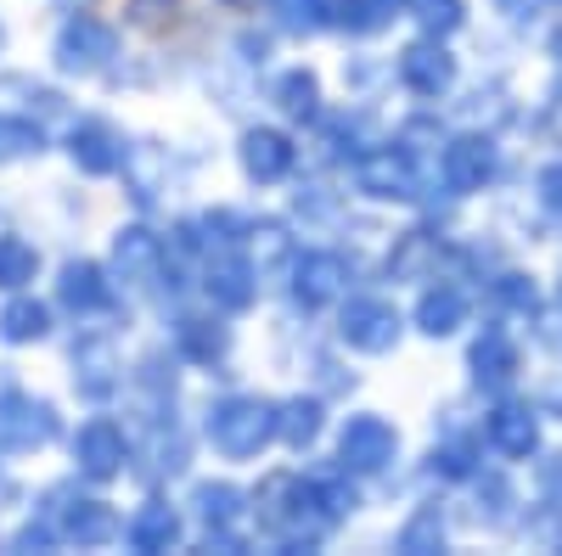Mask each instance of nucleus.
<instances>
[{
    "mask_svg": "<svg viewBox=\"0 0 562 556\" xmlns=\"http://www.w3.org/2000/svg\"><path fill=\"white\" fill-rule=\"evenodd\" d=\"M355 192L366 203H416L422 197V174H416V152L405 141H378L366 147L355 163Z\"/></svg>",
    "mask_w": 562,
    "mask_h": 556,
    "instance_id": "obj_19",
    "label": "nucleus"
},
{
    "mask_svg": "<svg viewBox=\"0 0 562 556\" xmlns=\"http://www.w3.org/2000/svg\"><path fill=\"white\" fill-rule=\"evenodd\" d=\"M405 18H416V29H422V34L450 39V34L467 23V0H411Z\"/></svg>",
    "mask_w": 562,
    "mask_h": 556,
    "instance_id": "obj_36",
    "label": "nucleus"
},
{
    "mask_svg": "<svg viewBox=\"0 0 562 556\" xmlns=\"http://www.w3.org/2000/svg\"><path fill=\"white\" fill-rule=\"evenodd\" d=\"M495 169H501V147L490 141V135H479V129L450 135L445 152H439V174H445V185H450L456 197L484 192V185L495 180Z\"/></svg>",
    "mask_w": 562,
    "mask_h": 556,
    "instance_id": "obj_22",
    "label": "nucleus"
},
{
    "mask_svg": "<svg viewBox=\"0 0 562 556\" xmlns=\"http://www.w3.org/2000/svg\"><path fill=\"white\" fill-rule=\"evenodd\" d=\"M164 343L180 354L186 371H203V377H220L237 354V327L231 315L209 309L203 298H180L164 309Z\"/></svg>",
    "mask_w": 562,
    "mask_h": 556,
    "instance_id": "obj_11",
    "label": "nucleus"
},
{
    "mask_svg": "<svg viewBox=\"0 0 562 556\" xmlns=\"http://www.w3.org/2000/svg\"><path fill=\"white\" fill-rule=\"evenodd\" d=\"M34 506L52 518L63 551H108V545H119L124 506H119L108 489L85 484V478H74V473L57 478V484H40V489H34Z\"/></svg>",
    "mask_w": 562,
    "mask_h": 556,
    "instance_id": "obj_7",
    "label": "nucleus"
},
{
    "mask_svg": "<svg viewBox=\"0 0 562 556\" xmlns=\"http://www.w3.org/2000/svg\"><path fill=\"white\" fill-rule=\"evenodd\" d=\"M394 79H400L405 97H416V102L450 97V90H456V57H450V45L434 39V34L411 39L405 52H400V63H394Z\"/></svg>",
    "mask_w": 562,
    "mask_h": 556,
    "instance_id": "obj_20",
    "label": "nucleus"
},
{
    "mask_svg": "<svg viewBox=\"0 0 562 556\" xmlns=\"http://www.w3.org/2000/svg\"><path fill=\"white\" fill-rule=\"evenodd\" d=\"M198 444L225 467H259L276 450V399L259 388H220L198 410Z\"/></svg>",
    "mask_w": 562,
    "mask_h": 556,
    "instance_id": "obj_2",
    "label": "nucleus"
},
{
    "mask_svg": "<svg viewBox=\"0 0 562 556\" xmlns=\"http://www.w3.org/2000/svg\"><path fill=\"white\" fill-rule=\"evenodd\" d=\"M281 293H288V309L315 320L333 315L349 293H355V259L344 248H321V242H299L293 259L281 264Z\"/></svg>",
    "mask_w": 562,
    "mask_h": 556,
    "instance_id": "obj_10",
    "label": "nucleus"
},
{
    "mask_svg": "<svg viewBox=\"0 0 562 556\" xmlns=\"http://www.w3.org/2000/svg\"><path fill=\"white\" fill-rule=\"evenodd\" d=\"M265 102L281 124H293V129H310L321 113H326V84L310 63H288V68H276L265 79Z\"/></svg>",
    "mask_w": 562,
    "mask_h": 556,
    "instance_id": "obj_21",
    "label": "nucleus"
},
{
    "mask_svg": "<svg viewBox=\"0 0 562 556\" xmlns=\"http://www.w3.org/2000/svg\"><path fill=\"white\" fill-rule=\"evenodd\" d=\"M130 141H135V135L119 118H108V113H79L74 107L57 124V158L79 180H119V169L130 158Z\"/></svg>",
    "mask_w": 562,
    "mask_h": 556,
    "instance_id": "obj_12",
    "label": "nucleus"
},
{
    "mask_svg": "<svg viewBox=\"0 0 562 556\" xmlns=\"http://www.w3.org/2000/svg\"><path fill=\"white\" fill-rule=\"evenodd\" d=\"M52 152H57V124H45L29 107L0 102V174H7V169H29V163L52 158Z\"/></svg>",
    "mask_w": 562,
    "mask_h": 556,
    "instance_id": "obj_24",
    "label": "nucleus"
},
{
    "mask_svg": "<svg viewBox=\"0 0 562 556\" xmlns=\"http://www.w3.org/2000/svg\"><path fill=\"white\" fill-rule=\"evenodd\" d=\"M192 298H203L209 309H220L231 320H243L265 298V270L254 264L248 248H209L192 270Z\"/></svg>",
    "mask_w": 562,
    "mask_h": 556,
    "instance_id": "obj_13",
    "label": "nucleus"
},
{
    "mask_svg": "<svg viewBox=\"0 0 562 556\" xmlns=\"http://www.w3.org/2000/svg\"><path fill=\"white\" fill-rule=\"evenodd\" d=\"M434 253H439V242L428 230H405L389 248V275L394 282H434Z\"/></svg>",
    "mask_w": 562,
    "mask_h": 556,
    "instance_id": "obj_35",
    "label": "nucleus"
},
{
    "mask_svg": "<svg viewBox=\"0 0 562 556\" xmlns=\"http://www.w3.org/2000/svg\"><path fill=\"white\" fill-rule=\"evenodd\" d=\"M333 433V410H326V394H288L276 399V450L288 455H315V444Z\"/></svg>",
    "mask_w": 562,
    "mask_h": 556,
    "instance_id": "obj_23",
    "label": "nucleus"
},
{
    "mask_svg": "<svg viewBox=\"0 0 562 556\" xmlns=\"http://www.w3.org/2000/svg\"><path fill=\"white\" fill-rule=\"evenodd\" d=\"M63 309L52 304L45 287L29 293H7L0 298V354H34V349H52L63 338Z\"/></svg>",
    "mask_w": 562,
    "mask_h": 556,
    "instance_id": "obj_18",
    "label": "nucleus"
},
{
    "mask_svg": "<svg viewBox=\"0 0 562 556\" xmlns=\"http://www.w3.org/2000/svg\"><path fill=\"white\" fill-rule=\"evenodd\" d=\"M119 545L130 556H169V551H186L192 545V518H186V500L169 495V489H147L130 512H124V529H119Z\"/></svg>",
    "mask_w": 562,
    "mask_h": 556,
    "instance_id": "obj_17",
    "label": "nucleus"
},
{
    "mask_svg": "<svg viewBox=\"0 0 562 556\" xmlns=\"http://www.w3.org/2000/svg\"><path fill=\"white\" fill-rule=\"evenodd\" d=\"M231 158H237V174L254 185V192H276V185H288V180L299 174L304 147H299L293 124L259 118V124H243V129H237V147H231Z\"/></svg>",
    "mask_w": 562,
    "mask_h": 556,
    "instance_id": "obj_14",
    "label": "nucleus"
},
{
    "mask_svg": "<svg viewBox=\"0 0 562 556\" xmlns=\"http://www.w3.org/2000/svg\"><path fill=\"white\" fill-rule=\"evenodd\" d=\"M333 338L344 354H360V360H383L400 349L405 338V315L394 309V298L383 293H349L338 309H333Z\"/></svg>",
    "mask_w": 562,
    "mask_h": 556,
    "instance_id": "obj_15",
    "label": "nucleus"
},
{
    "mask_svg": "<svg viewBox=\"0 0 562 556\" xmlns=\"http://www.w3.org/2000/svg\"><path fill=\"white\" fill-rule=\"evenodd\" d=\"M0 102H12V107H29L40 113L45 124H63L79 102L68 97V84L45 68V73H23V68H7L0 63Z\"/></svg>",
    "mask_w": 562,
    "mask_h": 556,
    "instance_id": "obj_26",
    "label": "nucleus"
},
{
    "mask_svg": "<svg viewBox=\"0 0 562 556\" xmlns=\"http://www.w3.org/2000/svg\"><path fill=\"white\" fill-rule=\"evenodd\" d=\"M214 7H220V12H254L259 0H214Z\"/></svg>",
    "mask_w": 562,
    "mask_h": 556,
    "instance_id": "obj_42",
    "label": "nucleus"
},
{
    "mask_svg": "<svg viewBox=\"0 0 562 556\" xmlns=\"http://www.w3.org/2000/svg\"><path fill=\"white\" fill-rule=\"evenodd\" d=\"M551 63H557V68H562V23H557V29H551Z\"/></svg>",
    "mask_w": 562,
    "mask_h": 556,
    "instance_id": "obj_43",
    "label": "nucleus"
},
{
    "mask_svg": "<svg viewBox=\"0 0 562 556\" xmlns=\"http://www.w3.org/2000/svg\"><path fill=\"white\" fill-rule=\"evenodd\" d=\"M124 57V23L97 12V7H63L52 23V39H45V68H52L63 84H97L119 68Z\"/></svg>",
    "mask_w": 562,
    "mask_h": 556,
    "instance_id": "obj_3",
    "label": "nucleus"
},
{
    "mask_svg": "<svg viewBox=\"0 0 562 556\" xmlns=\"http://www.w3.org/2000/svg\"><path fill=\"white\" fill-rule=\"evenodd\" d=\"M467 309H473V304H467V293L461 287H450V282H428V287H422L416 293V309H411V327L422 332V338H456L461 327H467Z\"/></svg>",
    "mask_w": 562,
    "mask_h": 556,
    "instance_id": "obj_28",
    "label": "nucleus"
},
{
    "mask_svg": "<svg viewBox=\"0 0 562 556\" xmlns=\"http://www.w3.org/2000/svg\"><path fill=\"white\" fill-rule=\"evenodd\" d=\"M467 371H473L479 388H506L518 377V343H512L501 327H484L473 338V354H467Z\"/></svg>",
    "mask_w": 562,
    "mask_h": 556,
    "instance_id": "obj_30",
    "label": "nucleus"
},
{
    "mask_svg": "<svg viewBox=\"0 0 562 556\" xmlns=\"http://www.w3.org/2000/svg\"><path fill=\"white\" fill-rule=\"evenodd\" d=\"M45 293H52V304L63 309L68 327H119L135 309L130 293L119 287V275L108 270V259H97V253H63L45 270Z\"/></svg>",
    "mask_w": 562,
    "mask_h": 556,
    "instance_id": "obj_8",
    "label": "nucleus"
},
{
    "mask_svg": "<svg viewBox=\"0 0 562 556\" xmlns=\"http://www.w3.org/2000/svg\"><path fill=\"white\" fill-rule=\"evenodd\" d=\"M7 57H12V18L0 12V63H7Z\"/></svg>",
    "mask_w": 562,
    "mask_h": 556,
    "instance_id": "obj_41",
    "label": "nucleus"
},
{
    "mask_svg": "<svg viewBox=\"0 0 562 556\" xmlns=\"http://www.w3.org/2000/svg\"><path fill=\"white\" fill-rule=\"evenodd\" d=\"M535 484H540V495H546L551 506H562V450L540 461V473H535Z\"/></svg>",
    "mask_w": 562,
    "mask_h": 556,
    "instance_id": "obj_39",
    "label": "nucleus"
},
{
    "mask_svg": "<svg viewBox=\"0 0 562 556\" xmlns=\"http://www.w3.org/2000/svg\"><path fill=\"white\" fill-rule=\"evenodd\" d=\"M495 12H501L506 23H535V18L546 12V0H495Z\"/></svg>",
    "mask_w": 562,
    "mask_h": 556,
    "instance_id": "obj_40",
    "label": "nucleus"
},
{
    "mask_svg": "<svg viewBox=\"0 0 562 556\" xmlns=\"http://www.w3.org/2000/svg\"><path fill=\"white\" fill-rule=\"evenodd\" d=\"M259 18L276 39L333 34V0H259Z\"/></svg>",
    "mask_w": 562,
    "mask_h": 556,
    "instance_id": "obj_29",
    "label": "nucleus"
},
{
    "mask_svg": "<svg viewBox=\"0 0 562 556\" xmlns=\"http://www.w3.org/2000/svg\"><path fill=\"white\" fill-rule=\"evenodd\" d=\"M108 270L119 275V287L130 293V304H153L169 309L180 298H192V264H180L164 225H153V214H130L108 230Z\"/></svg>",
    "mask_w": 562,
    "mask_h": 556,
    "instance_id": "obj_1",
    "label": "nucleus"
},
{
    "mask_svg": "<svg viewBox=\"0 0 562 556\" xmlns=\"http://www.w3.org/2000/svg\"><path fill=\"white\" fill-rule=\"evenodd\" d=\"M119 23L135 29V34H147V39H164V34H175L186 23V0H124Z\"/></svg>",
    "mask_w": 562,
    "mask_h": 556,
    "instance_id": "obj_34",
    "label": "nucleus"
},
{
    "mask_svg": "<svg viewBox=\"0 0 562 556\" xmlns=\"http://www.w3.org/2000/svg\"><path fill=\"white\" fill-rule=\"evenodd\" d=\"M169 147L158 141H130V158L119 169V185H124V197L135 214H158V203L169 197Z\"/></svg>",
    "mask_w": 562,
    "mask_h": 556,
    "instance_id": "obj_25",
    "label": "nucleus"
},
{
    "mask_svg": "<svg viewBox=\"0 0 562 556\" xmlns=\"http://www.w3.org/2000/svg\"><path fill=\"white\" fill-rule=\"evenodd\" d=\"M495 293H501L512 309H535V282H529V275H501Z\"/></svg>",
    "mask_w": 562,
    "mask_h": 556,
    "instance_id": "obj_38",
    "label": "nucleus"
},
{
    "mask_svg": "<svg viewBox=\"0 0 562 556\" xmlns=\"http://www.w3.org/2000/svg\"><path fill=\"white\" fill-rule=\"evenodd\" d=\"M411 0H333V29L349 39H378L405 18Z\"/></svg>",
    "mask_w": 562,
    "mask_h": 556,
    "instance_id": "obj_31",
    "label": "nucleus"
},
{
    "mask_svg": "<svg viewBox=\"0 0 562 556\" xmlns=\"http://www.w3.org/2000/svg\"><path fill=\"white\" fill-rule=\"evenodd\" d=\"M63 365H68V388H74L79 405H119L124 399L130 354H124L119 327H74Z\"/></svg>",
    "mask_w": 562,
    "mask_h": 556,
    "instance_id": "obj_9",
    "label": "nucleus"
},
{
    "mask_svg": "<svg viewBox=\"0 0 562 556\" xmlns=\"http://www.w3.org/2000/svg\"><path fill=\"white\" fill-rule=\"evenodd\" d=\"M535 185H540V208L562 219V158H557V163H546Z\"/></svg>",
    "mask_w": 562,
    "mask_h": 556,
    "instance_id": "obj_37",
    "label": "nucleus"
},
{
    "mask_svg": "<svg viewBox=\"0 0 562 556\" xmlns=\"http://www.w3.org/2000/svg\"><path fill=\"white\" fill-rule=\"evenodd\" d=\"M52 7H57V12H63V7H79V0H52Z\"/></svg>",
    "mask_w": 562,
    "mask_h": 556,
    "instance_id": "obj_44",
    "label": "nucleus"
},
{
    "mask_svg": "<svg viewBox=\"0 0 562 556\" xmlns=\"http://www.w3.org/2000/svg\"><path fill=\"white\" fill-rule=\"evenodd\" d=\"M186 518H192V545L220 551V556H248L259 551L254 534V495L231 473H198L186 478Z\"/></svg>",
    "mask_w": 562,
    "mask_h": 556,
    "instance_id": "obj_4",
    "label": "nucleus"
},
{
    "mask_svg": "<svg viewBox=\"0 0 562 556\" xmlns=\"http://www.w3.org/2000/svg\"><path fill=\"white\" fill-rule=\"evenodd\" d=\"M394 551L400 556H439L445 551V512H439V500H422L416 512L394 529Z\"/></svg>",
    "mask_w": 562,
    "mask_h": 556,
    "instance_id": "obj_33",
    "label": "nucleus"
},
{
    "mask_svg": "<svg viewBox=\"0 0 562 556\" xmlns=\"http://www.w3.org/2000/svg\"><path fill=\"white\" fill-rule=\"evenodd\" d=\"M490 444L512 461H529L540 450V410L529 405H495L490 410Z\"/></svg>",
    "mask_w": 562,
    "mask_h": 556,
    "instance_id": "obj_32",
    "label": "nucleus"
},
{
    "mask_svg": "<svg viewBox=\"0 0 562 556\" xmlns=\"http://www.w3.org/2000/svg\"><path fill=\"white\" fill-rule=\"evenodd\" d=\"M63 433H68L63 399L34 388L29 377H18V365L0 360V455L12 467H29V461L63 450Z\"/></svg>",
    "mask_w": 562,
    "mask_h": 556,
    "instance_id": "obj_5",
    "label": "nucleus"
},
{
    "mask_svg": "<svg viewBox=\"0 0 562 556\" xmlns=\"http://www.w3.org/2000/svg\"><path fill=\"white\" fill-rule=\"evenodd\" d=\"M63 455H68V473L113 489L124 478H135V422L119 405H85L79 422H68L63 433Z\"/></svg>",
    "mask_w": 562,
    "mask_h": 556,
    "instance_id": "obj_6",
    "label": "nucleus"
},
{
    "mask_svg": "<svg viewBox=\"0 0 562 556\" xmlns=\"http://www.w3.org/2000/svg\"><path fill=\"white\" fill-rule=\"evenodd\" d=\"M45 270H52V259H45V248H40L34 230H23L18 219L0 225V298H7V293H29V287H45Z\"/></svg>",
    "mask_w": 562,
    "mask_h": 556,
    "instance_id": "obj_27",
    "label": "nucleus"
},
{
    "mask_svg": "<svg viewBox=\"0 0 562 556\" xmlns=\"http://www.w3.org/2000/svg\"><path fill=\"white\" fill-rule=\"evenodd\" d=\"M394 461H400V428L383 410H349L333 428V467H344L355 484L383 478Z\"/></svg>",
    "mask_w": 562,
    "mask_h": 556,
    "instance_id": "obj_16",
    "label": "nucleus"
}]
</instances>
